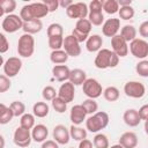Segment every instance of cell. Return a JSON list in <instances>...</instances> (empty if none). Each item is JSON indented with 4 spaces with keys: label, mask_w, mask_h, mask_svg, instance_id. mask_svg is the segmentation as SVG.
Here are the masks:
<instances>
[{
    "label": "cell",
    "mask_w": 148,
    "mask_h": 148,
    "mask_svg": "<svg viewBox=\"0 0 148 148\" xmlns=\"http://www.w3.org/2000/svg\"><path fill=\"white\" fill-rule=\"evenodd\" d=\"M103 6H102V1L99 0H92L89 3V12H102Z\"/></svg>",
    "instance_id": "obj_46"
},
{
    "label": "cell",
    "mask_w": 148,
    "mask_h": 148,
    "mask_svg": "<svg viewBox=\"0 0 148 148\" xmlns=\"http://www.w3.org/2000/svg\"><path fill=\"white\" fill-rule=\"evenodd\" d=\"M72 35H73V36L76 38V40H77L79 43H82V42H84V40L87 42V39L89 38V36H87V35H83V34L79 32V31H77V30H75V29L72 31Z\"/></svg>",
    "instance_id": "obj_51"
},
{
    "label": "cell",
    "mask_w": 148,
    "mask_h": 148,
    "mask_svg": "<svg viewBox=\"0 0 148 148\" xmlns=\"http://www.w3.org/2000/svg\"><path fill=\"white\" fill-rule=\"evenodd\" d=\"M120 36L127 42V43H131L133 42L135 38H136V29L133 27V25H130V24H126L121 28L120 30Z\"/></svg>",
    "instance_id": "obj_25"
},
{
    "label": "cell",
    "mask_w": 148,
    "mask_h": 148,
    "mask_svg": "<svg viewBox=\"0 0 148 148\" xmlns=\"http://www.w3.org/2000/svg\"><path fill=\"white\" fill-rule=\"evenodd\" d=\"M0 38H1L0 52H1V53H5V52H7L8 49H9V43H8V40H7V38H6V36H5L3 34H0Z\"/></svg>",
    "instance_id": "obj_48"
},
{
    "label": "cell",
    "mask_w": 148,
    "mask_h": 148,
    "mask_svg": "<svg viewBox=\"0 0 148 148\" xmlns=\"http://www.w3.org/2000/svg\"><path fill=\"white\" fill-rule=\"evenodd\" d=\"M118 62H119V57L109 49H101L97 52V56L94 61L95 66L99 69L113 68L118 65Z\"/></svg>",
    "instance_id": "obj_1"
},
{
    "label": "cell",
    "mask_w": 148,
    "mask_h": 148,
    "mask_svg": "<svg viewBox=\"0 0 148 148\" xmlns=\"http://www.w3.org/2000/svg\"><path fill=\"white\" fill-rule=\"evenodd\" d=\"M69 133H71V138H73L76 141H82L84 139H87V131L82 127H79L76 125H72L69 128Z\"/></svg>",
    "instance_id": "obj_30"
},
{
    "label": "cell",
    "mask_w": 148,
    "mask_h": 148,
    "mask_svg": "<svg viewBox=\"0 0 148 148\" xmlns=\"http://www.w3.org/2000/svg\"><path fill=\"white\" fill-rule=\"evenodd\" d=\"M103 95H104V98L106 101H109V102H116L119 98V90H118V88L111 86V87H108V88L104 89Z\"/></svg>",
    "instance_id": "obj_33"
},
{
    "label": "cell",
    "mask_w": 148,
    "mask_h": 148,
    "mask_svg": "<svg viewBox=\"0 0 148 148\" xmlns=\"http://www.w3.org/2000/svg\"><path fill=\"white\" fill-rule=\"evenodd\" d=\"M79 148H92V142L90 140H88V139H84V140L80 141Z\"/></svg>",
    "instance_id": "obj_53"
},
{
    "label": "cell",
    "mask_w": 148,
    "mask_h": 148,
    "mask_svg": "<svg viewBox=\"0 0 148 148\" xmlns=\"http://www.w3.org/2000/svg\"><path fill=\"white\" fill-rule=\"evenodd\" d=\"M31 133H30V130H27V128H23V127H17L14 132V136H13V140H14V143L18 147H22V148H25L30 145L31 142Z\"/></svg>",
    "instance_id": "obj_9"
},
{
    "label": "cell",
    "mask_w": 148,
    "mask_h": 148,
    "mask_svg": "<svg viewBox=\"0 0 148 148\" xmlns=\"http://www.w3.org/2000/svg\"><path fill=\"white\" fill-rule=\"evenodd\" d=\"M92 143H94V147L95 148H110L109 147V140H108V136L103 133H98L94 136V140H92Z\"/></svg>",
    "instance_id": "obj_34"
},
{
    "label": "cell",
    "mask_w": 148,
    "mask_h": 148,
    "mask_svg": "<svg viewBox=\"0 0 148 148\" xmlns=\"http://www.w3.org/2000/svg\"><path fill=\"white\" fill-rule=\"evenodd\" d=\"M103 38L99 35H91L86 42V47L89 52H96L102 49Z\"/></svg>",
    "instance_id": "obj_23"
},
{
    "label": "cell",
    "mask_w": 148,
    "mask_h": 148,
    "mask_svg": "<svg viewBox=\"0 0 148 148\" xmlns=\"http://www.w3.org/2000/svg\"><path fill=\"white\" fill-rule=\"evenodd\" d=\"M111 46H112V51L118 57H126L128 53L127 42L120 35H116L114 37L111 38Z\"/></svg>",
    "instance_id": "obj_12"
},
{
    "label": "cell",
    "mask_w": 148,
    "mask_h": 148,
    "mask_svg": "<svg viewBox=\"0 0 148 148\" xmlns=\"http://www.w3.org/2000/svg\"><path fill=\"white\" fill-rule=\"evenodd\" d=\"M88 17L92 25H101L104 21V15L102 12H89Z\"/></svg>",
    "instance_id": "obj_40"
},
{
    "label": "cell",
    "mask_w": 148,
    "mask_h": 148,
    "mask_svg": "<svg viewBox=\"0 0 148 148\" xmlns=\"http://www.w3.org/2000/svg\"><path fill=\"white\" fill-rule=\"evenodd\" d=\"M0 140H1V147H0V148H3V146H5V139H3L2 135L0 136Z\"/></svg>",
    "instance_id": "obj_57"
},
{
    "label": "cell",
    "mask_w": 148,
    "mask_h": 148,
    "mask_svg": "<svg viewBox=\"0 0 148 148\" xmlns=\"http://www.w3.org/2000/svg\"><path fill=\"white\" fill-rule=\"evenodd\" d=\"M124 92L132 98H141L146 94V87L139 81H128L124 86Z\"/></svg>",
    "instance_id": "obj_6"
},
{
    "label": "cell",
    "mask_w": 148,
    "mask_h": 148,
    "mask_svg": "<svg viewBox=\"0 0 148 148\" xmlns=\"http://www.w3.org/2000/svg\"><path fill=\"white\" fill-rule=\"evenodd\" d=\"M82 90H83V94L88 98H92V99L99 97L102 95V92H103L101 83L97 80L92 79V77L87 79L84 81V83L82 84Z\"/></svg>",
    "instance_id": "obj_5"
},
{
    "label": "cell",
    "mask_w": 148,
    "mask_h": 148,
    "mask_svg": "<svg viewBox=\"0 0 148 148\" xmlns=\"http://www.w3.org/2000/svg\"><path fill=\"white\" fill-rule=\"evenodd\" d=\"M22 67V60L18 57H10L3 64V72L5 75L8 77L16 76Z\"/></svg>",
    "instance_id": "obj_10"
},
{
    "label": "cell",
    "mask_w": 148,
    "mask_h": 148,
    "mask_svg": "<svg viewBox=\"0 0 148 148\" xmlns=\"http://www.w3.org/2000/svg\"><path fill=\"white\" fill-rule=\"evenodd\" d=\"M102 6L108 14H116L119 12V3L116 0H103Z\"/></svg>",
    "instance_id": "obj_31"
},
{
    "label": "cell",
    "mask_w": 148,
    "mask_h": 148,
    "mask_svg": "<svg viewBox=\"0 0 148 148\" xmlns=\"http://www.w3.org/2000/svg\"><path fill=\"white\" fill-rule=\"evenodd\" d=\"M52 74H53V76L57 81L64 82L66 80H69L71 69L66 65H56L52 68Z\"/></svg>",
    "instance_id": "obj_20"
},
{
    "label": "cell",
    "mask_w": 148,
    "mask_h": 148,
    "mask_svg": "<svg viewBox=\"0 0 148 148\" xmlns=\"http://www.w3.org/2000/svg\"><path fill=\"white\" fill-rule=\"evenodd\" d=\"M1 27H2L5 32L13 34V32H16L17 30L23 28V21L18 15L9 14V15H6L3 17Z\"/></svg>",
    "instance_id": "obj_4"
},
{
    "label": "cell",
    "mask_w": 148,
    "mask_h": 148,
    "mask_svg": "<svg viewBox=\"0 0 148 148\" xmlns=\"http://www.w3.org/2000/svg\"><path fill=\"white\" fill-rule=\"evenodd\" d=\"M9 108L12 109L13 113H14V117H18V116H23L24 112H25V105L24 103L20 102V101H14Z\"/></svg>",
    "instance_id": "obj_39"
},
{
    "label": "cell",
    "mask_w": 148,
    "mask_h": 148,
    "mask_svg": "<svg viewBox=\"0 0 148 148\" xmlns=\"http://www.w3.org/2000/svg\"><path fill=\"white\" fill-rule=\"evenodd\" d=\"M35 52V39L32 35L23 34L17 42V53L23 58H29Z\"/></svg>",
    "instance_id": "obj_3"
},
{
    "label": "cell",
    "mask_w": 148,
    "mask_h": 148,
    "mask_svg": "<svg viewBox=\"0 0 148 148\" xmlns=\"http://www.w3.org/2000/svg\"><path fill=\"white\" fill-rule=\"evenodd\" d=\"M145 132H146V134L148 135V120L145 121Z\"/></svg>",
    "instance_id": "obj_56"
},
{
    "label": "cell",
    "mask_w": 148,
    "mask_h": 148,
    "mask_svg": "<svg viewBox=\"0 0 148 148\" xmlns=\"http://www.w3.org/2000/svg\"><path fill=\"white\" fill-rule=\"evenodd\" d=\"M45 5H46V7L49 8V12L51 13V12H54L56 9H58V7H59V1L58 0H44L43 1Z\"/></svg>",
    "instance_id": "obj_47"
},
{
    "label": "cell",
    "mask_w": 148,
    "mask_h": 148,
    "mask_svg": "<svg viewBox=\"0 0 148 148\" xmlns=\"http://www.w3.org/2000/svg\"><path fill=\"white\" fill-rule=\"evenodd\" d=\"M119 145L124 148H135L138 146V136L134 132H125L119 139Z\"/></svg>",
    "instance_id": "obj_19"
},
{
    "label": "cell",
    "mask_w": 148,
    "mask_h": 148,
    "mask_svg": "<svg viewBox=\"0 0 148 148\" xmlns=\"http://www.w3.org/2000/svg\"><path fill=\"white\" fill-rule=\"evenodd\" d=\"M42 96L45 101H51L52 102L56 97H58V91L52 86H46L42 91Z\"/></svg>",
    "instance_id": "obj_41"
},
{
    "label": "cell",
    "mask_w": 148,
    "mask_h": 148,
    "mask_svg": "<svg viewBox=\"0 0 148 148\" xmlns=\"http://www.w3.org/2000/svg\"><path fill=\"white\" fill-rule=\"evenodd\" d=\"M86 116H87V112H86L84 108L82 106V104L74 105L71 109L69 118H71V121L73 123V125H80V124H82L83 120L86 119Z\"/></svg>",
    "instance_id": "obj_16"
},
{
    "label": "cell",
    "mask_w": 148,
    "mask_h": 148,
    "mask_svg": "<svg viewBox=\"0 0 148 148\" xmlns=\"http://www.w3.org/2000/svg\"><path fill=\"white\" fill-rule=\"evenodd\" d=\"M54 36H64L62 25L59 23H52L47 27V37H54Z\"/></svg>",
    "instance_id": "obj_37"
},
{
    "label": "cell",
    "mask_w": 148,
    "mask_h": 148,
    "mask_svg": "<svg viewBox=\"0 0 148 148\" xmlns=\"http://www.w3.org/2000/svg\"><path fill=\"white\" fill-rule=\"evenodd\" d=\"M82 106L84 108L87 114H94V113L97 112V109H98V104H97L96 101L92 99V98H88V99L83 101Z\"/></svg>",
    "instance_id": "obj_36"
},
{
    "label": "cell",
    "mask_w": 148,
    "mask_h": 148,
    "mask_svg": "<svg viewBox=\"0 0 148 148\" xmlns=\"http://www.w3.org/2000/svg\"><path fill=\"white\" fill-rule=\"evenodd\" d=\"M47 135H49L47 127L45 125H43V124L35 125V127L32 128L31 136H32V140L36 141V142H44L46 140Z\"/></svg>",
    "instance_id": "obj_21"
},
{
    "label": "cell",
    "mask_w": 148,
    "mask_h": 148,
    "mask_svg": "<svg viewBox=\"0 0 148 148\" xmlns=\"http://www.w3.org/2000/svg\"><path fill=\"white\" fill-rule=\"evenodd\" d=\"M120 28V20L119 18H109L103 23L102 32L106 37H114Z\"/></svg>",
    "instance_id": "obj_13"
},
{
    "label": "cell",
    "mask_w": 148,
    "mask_h": 148,
    "mask_svg": "<svg viewBox=\"0 0 148 148\" xmlns=\"http://www.w3.org/2000/svg\"><path fill=\"white\" fill-rule=\"evenodd\" d=\"M119 17L121 20H131L134 16V8L132 6H126V7H120L119 8Z\"/></svg>",
    "instance_id": "obj_42"
},
{
    "label": "cell",
    "mask_w": 148,
    "mask_h": 148,
    "mask_svg": "<svg viewBox=\"0 0 148 148\" xmlns=\"http://www.w3.org/2000/svg\"><path fill=\"white\" fill-rule=\"evenodd\" d=\"M71 5H73V1H71V0H60L59 1V6L65 8V9H67Z\"/></svg>",
    "instance_id": "obj_54"
},
{
    "label": "cell",
    "mask_w": 148,
    "mask_h": 148,
    "mask_svg": "<svg viewBox=\"0 0 148 148\" xmlns=\"http://www.w3.org/2000/svg\"><path fill=\"white\" fill-rule=\"evenodd\" d=\"M42 148H59L58 142H56L54 140H46L43 142Z\"/></svg>",
    "instance_id": "obj_52"
},
{
    "label": "cell",
    "mask_w": 148,
    "mask_h": 148,
    "mask_svg": "<svg viewBox=\"0 0 148 148\" xmlns=\"http://www.w3.org/2000/svg\"><path fill=\"white\" fill-rule=\"evenodd\" d=\"M10 88V81L9 77L6 75H0V92H6Z\"/></svg>",
    "instance_id": "obj_45"
},
{
    "label": "cell",
    "mask_w": 148,
    "mask_h": 148,
    "mask_svg": "<svg viewBox=\"0 0 148 148\" xmlns=\"http://www.w3.org/2000/svg\"><path fill=\"white\" fill-rule=\"evenodd\" d=\"M50 59L53 64L59 65V64H65L68 59V54L64 50H54L50 54Z\"/></svg>",
    "instance_id": "obj_27"
},
{
    "label": "cell",
    "mask_w": 148,
    "mask_h": 148,
    "mask_svg": "<svg viewBox=\"0 0 148 148\" xmlns=\"http://www.w3.org/2000/svg\"><path fill=\"white\" fill-rule=\"evenodd\" d=\"M91 28H92V24L88 18H81V20H77L74 29L77 30L79 32L83 34V35L89 36V34L91 31Z\"/></svg>",
    "instance_id": "obj_26"
},
{
    "label": "cell",
    "mask_w": 148,
    "mask_h": 148,
    "mask_svg": "<svg viewBox=\"0 0 148 148\" xmlns=\"http://www.w3.org/2000/svg\"><path fill=\"white\" fill-rule=\"evenodd\" d=\"M86 80H87V74H86V72H84L83 69L75 68V69H72V71H71V74H69V82H72L74 86L83 84Z\"/></svg>",
    "instance_id": "obj_24"
},
{
    "label": "cell",
    "mask_w": 148,
    "mask_h": 148,
    "mask_svg": "<svg viewBox=\"0 0 148 148\" xmlns=\"http://www.w3.org/2000/svg\"><path fill=\"white\" fill-rule=\"evenodd\" d=\"M20 125H21V127L27 128V130L34 128L35 127V116L31 113H24L23 116H21Z\"/></svg>",
    "instance_id": "obj_32"
},
{
    "label": "cell",
    "mask_w": 148,
    "mask_h": 148,
    "mask_svg": "<svg viewBox=\"0 0 148 148\" xmlns=\"http://www.w3.org/2000/svg\"><path fill=\"white\" fill-rule=\"evenodd\" d=\"M64 51L68 54V57H77L81 53L80 43L73 35H68L64 39Z\"/></svg>",
    "instance_id": "obj_11"
},
{
    "label": "cell",
    "mask_w": 148,
    "mask_h": 148,
    "mask_svg": "<svg viewBox=\"0 0 148 148\" xmlns=\"http://www.w3.org/2000/svg\"><path fill=\"white\" fill-rule=\"evenodd\" d=\"M14 117V113L9 106H6L5 104H0V124L5 125L8 124Z\"/></svg>",
    "instance_id": "obj_29"
},
{
    "label": "cell",
    "mask_w": 148,
    "mask_h": 148,
    "mask_svg": "<svg viewBox=\"0 0 148 148\" xmlns=\"http://www.w3.org/2000/svg\"><path fill=\"white\" fill-rule=\"evenodd\" d=\"M32 111H34V116L38 118H44L49 114V105L45 102H37L34 104Z\"/></svg>",
    "instance_id": "obj_28"
},
{
    "label": "cell",
    "mask_w": 148,
    "mask_h": 148,
    "mask_svg": "<svg viewBox=\"0 0 148 148\" xmlns=\"http://www.w3.org/2000/svg\"><path fill=\"white\" fill-rule=\"evenodd\" d=\"M123 119H124L125 124L127 126H130V127H135L141 121V118L139 116V111L135 110V109H128V110H126L124 112Z\"/></svg>",
    "instance_id": "obj_18"
},
{
    "label": "cell",
    "mask_w": 148,
    "mask_h": 148,
    "mask_svg": "<svg viewBox=\"0 0 148 148\" xmlns=\"http://www.w3.org/2000/svg\"><path fill=\"white\" fill-rule=\"evenodd\" d=\"M53 139L56 142H58L59 145H66L69 142L71 139V133L69 130L66 128V126L64 125H57L53 128Z\"/></svg>",
    "instance_id": "obj_15"
},
{
    "label": "cell",
    "mask_w": 148,
    "mask_h": 148,
    "mask_svg": "<svg viewBox=\"0 0 148 148\" xmlns=\"http://www.w3.org/2000/svg\"><path fill=\"white\" fill-rule=\"evenodd\" d=\"M29 8H30V13H31L32 18L40 20L42 17L46 16L50 13L49 8L46 7V5L44 2H32V3H29Z\"/></svg>",
    "instance_id": "obj_17"
},
{
    "label": "cell",
    "mask_w": 148,
    "mask_h": 148,
    "mask_svg": "<svg viewBox=\"0 0 148 148\" xmlns=\"http://www.w3.org/2000/svg\"><path fill=\"white\" fill-rule=\"evenodd\" d=\"M1 6V15H9L10 13H13L16 8V1L15 0H2L0 2Z\"/></svg>",
    "instance_id": "obj_35"
},
{
    "label": "cell",
    "mask_w": 148,
    "mask_h": 148,
    "mask_svg": "<svg viewBox=\"0 0 148 148\" xmlns=\"http://www.w3.org/2000/svg\"><path fill=\"white\" fill-rule=\"evenodd\" d=\"M118 3H119L120 7H126V6H131L132 1L131 0H119Z\"/></svg>",
    "instance_id": "obj_55"
},
{
    "label": "cell",
    "mask_w": 148,
    "mask_h": 148,
    "mask_svg": "<svg viewBox=\"0 0 148 148\" xmlns=\"http://www.w3.org/2000/svg\"><path fill=\"white\" fill-rule=\"evenodd\" d=\"M64 36H54V37H49V46L54 50H61L64 46Z\"/></svg>",
    "instance_id": "obj_38"
},
{
    "label": "cell",
    "mask_w": 148,
    "mask_h": 148,
    "mask_svg": "<svg viewBox=\"0 0 148 148\" xmlns=\"http://www.w3.org/2000/svg\"><path fill=\"white\" fill-rule=\"evenodd\" d=\"M89 8L84 2H73V5H71L67 9H66V14L68 17L71 18H86V16L89 14Z\"/></svg>",
    "instance_id": "obj_8"
},
{
    "label": "cell",
    "mask_w": 148,
    "mask_h": 148,
    "mask_svg": "<svg viewBox=\"0 0 148 148\" xmlns=\"http://www.w3.org/2000/svg\"><path fill=\"white\" fill-rule=\"evenodd\" d=\"M52 106L53 109L58 112V113H62L66 111L67 109V103L65 101H62L60 97H56L53 101H52Z\"/></svg>",
    "instance_id": "obj_44"
},
{
    "label": "cell",
    "mask_w": 148,
    "mask_h": 148,
    "mask_svg": "<svg viewBox=\"0 0 148 148\" xmlns=\"http://www.w3.org/2000/svg\"><path fill=\"white\" fill-rule=\"evenodd\" d=\"M139 116H140V118H141V120H148V104H145V105H142L139 110Z\"/></svg>",
    "instance_id": "obj_50"
},
{
    "label": "cell",
    "mask_w": 148,
    "mask_h": 148,
    "mask_svg": "<svg viewBox=\"0 0 148 148\" xmlns=\"http://www.w3.org/2000/svg\"><path fill=\"white\" fill-rule=\"evenodd\" d=\"M131 53L138 59H145L148 56V42L141 38H135L130 43Z\"/></svg>",
    "instance_id": "obj_7"
},
{
    "label": "cell",
    "mask_w": 148,
    "mask_h": 148,
    "mask_svg": "<svg viewBox=\"0 0 148 148\" xmlns=\"http://www.w3.org/2000/svg\"><path fill=\"white\" fill-rule=\"evenodd\" d=\"M110 148H124L121 145H119V143H117V145H113V146H111Z\"/></svg>",
    "instance_id": "obj_58"
},
{
    "label": "cell",
    "mask_w": 148,
    "mask_h": 148,
    "mask_svg": "<svg viewBox=\"0 0 148 148\" xmlns=\"http://www.w3.org/2000/svg\"><path fill=\"white\" fill-rule=\"evenodd\" d=\"M108 124H109V114L104 111H98L86 120V127L91 133H96L105 128Z\"/></svg>",
    "instance_id": "obj_2"
},
{
    "label": "cell",
    "mask_w": 148,
    "mask_h": 148,
    "mask_svg": "<svg viewBox=\"0 0 148 148\" xmlns=\"http://www.w3.org/2000/svg\"><path fill=\"white\" fill-rule=\"evenodd\" d=\"M139 34L141 37H145L147 38L148 37V21H145L140 24L139 27Z\"/></svg>",
    "instance_id": "obj_49"
},
{
    "label": "cell",
    "mask_w": 148,
    "mask_h": 148,
    "mask_svg": "<svg viewBox=\"0 0 148 148\" xmlns=\"http://www.w3.org/2000/svg\"><path fill=\"white\" fill-rule=\"evenodd\" d=\"M43 28V23L38 18H34L31 21H28V22H23V31L24 34H29V35H34V34H37L42 30Z\"/></svg>",
    "instance_id": "obj_22"
},
{
    "label": "cell",
    "mask_w": 148,
    "mask_h": 148,
    "mask_svg": "<svg viewBox=\"0 0 148 148\" xmlns=\"http://www.w3.org/2000/svg\"><path fill=\"white\" fill-rule=\"evenodd\" d=\"M75 96V89H74V84L69 81L62 83L58 90V97H60L62 101H65L66 103H69L74 99Z\"/></svg>",
    "instance_id": "obj_14"
},
{
    "label": "cell",
    "mask_w": 148,
    "mask_h": 148,
    "mask_svg": "<svg viewBox=\"0 0 148 148\" xmlns=\"http://www.w3.org/2000/svg\"><path fill=\"white\" fill-rule=\"evenodd\" d=\"M136 73L142 77H148V60H141L135 66Z\"/></svg>",
    "instance_id": "obj_43"
}]
</instances>
